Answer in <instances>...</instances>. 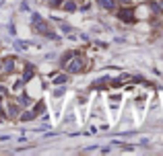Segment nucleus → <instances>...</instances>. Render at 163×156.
<instances>
[{"mask_svg": "<svg viewBox=\"0 0 163 156\" xmlns=\"http://www.w3.org/2000/svg\"><path fill=\"white\" fill-rule=\"evenodd\" d=\"M31 25H33L35 29L39 31L41 35H50V37H54V35L50 33V27H47L46 23H44V19H41V14H37V12H33L31 14Z\"/></svg>", "mask_w": 163, "mask_h": 156, "instance_id": "obj_1", "label": "nucleus"}, {"mask_svg": "<svg viewBox=\"0 0 163 156\" xmlns=\"http://www.w3.org/2000/svg\"><path fill=\"white\" fill-rule=\"evenodd\" d=\"M83 70V60L81 58H72L68 64V72L70 74H77V72H81Z\"/></svg>", "mask_w": 163, "mask_h": 156, "instance_id": "obj_2", "label": "nucleus"}, {"mask_svg": "<svg viewBox=\"0 0 163 156\" xmlns=\"http://www.w3.org/2000/svg\"><path fill=\"white\" fill-rule=\"evenodd\" d=\"M15 47L17 49H29V47H33L31 41H15Z\"/></svg>", "mask_w": 163, "mask_h": 156, "instance_id": "obj_3", "label": "nucleus"}, {"mask_svg": "<svg viewBox=\"0 0 163 156\" xmlns=\"http://www.w3.org/2000/svg\"><path fill=\"white\" fill-rule=\"evenodd\" d=\"M97 2H99L103 8H107V11H112V8L116 6V2H114V0H97Z\"/></svg>", "mask_w": 163, "mask_h": 156, "instance_id": "obj_4", "label": "nucleus"}, {"mask_svg": "<svg viewBox=\"0 0 163 156\" xmlns=\"http://www.w3.org/2000/svg\"><path fill=\"white\" fill-rule=\"evenodd\" d=\"M66 80H68V78L64 76V74H58V76L54 78V84H66Z\"/></svg>", "mask_w": 163, "mask_h": 156, "instance_id": "obj_5", "label": "nucleus"}, {"mask_svg": "<svg viewBox=\"0 0 163 156\" xmlns=\"http://www.w3.org/2000/svg\"><path fill=\"white\" fill-rule=\"evenodd\" d=\"M64 8H66V11H68V12H72V11H74V8H77V4H74L72 0H66V2H64Z\"/></svg>", "mask_w": 163, "mask_h": 156, "instance_id": "obj_6", "label": "nucleus"}, {"mask_svg": "<svg viewBox=\"0 0 163 156\" xmlns=\"http://www.w3.org/2000/svg\"><path fill=\"white\" fill-rule=\"evenodd\" d=\"M35 113H25V115H21V121H29V119H33Z\"/></svg>", "mask_w": 163, "mask_h": 156, "instance_id": "obj_7", "label": "nucleus"}, {"mask_svg": "<svg viewBox=\"0 0 163 156\" xmlns=\"http://www.w3.org/2000/svg\"><path fill=\"white\" fill-rule=\"evenodd\" d=\"M31 74H33V68H31V66H27V70H25V78H23V80H29V76H31Z\"/></svg>", "mask_w": 163, "mask_h": 156, "instance_id": "obj_8", "label": "nucleus"}, {"mask_svg": "<svg viewBox=\"0 0 163 156\" xmlns=\"http://www.w3.org/2000/svg\"><path fill=\"white\" fill-rule=\"evenodd\" d=\"M4 68H6V70H8V72H11L12 68H15V64H12V60H6V66H4Z\"/></svg>", "mask_w": 163, "mask_h": 156, "instance_id": "obj_9", "label": "nucleus"}, {"mask_svg": "<svg viewBox=\"0 0 163 156\" xmlns=\"http://www.w3.org/2000/svg\"><path fill=\"white\" fill-rule=\"evenodd\" d=\"M8 111H11V115H17V113H19V109H17L15 105H11V107H8Z\"/></svg>", "mask_w": 163, "mask_h": 156, "instance_id": "obj_10", "label": "nucleus"}, {"mask_svg": "<svg viewBox=\"0 0 163 156\" xmlns=\"http://www.w3.org/2000/svg\"><path fill=\"white\" fill-rule=\"evenodd\" d=\"M19 101H21V105H29V99H27V97H21Z\"/></svg>", "mask_w": 163, "mask_h": 156, "instance_id": "obj_11", "label": "nucleus"}, {"mask_svg": "<svg viewBox=\"0 0 163 156\" xmlns=\"http://www.w3.org/2000/svg\"><path fill=\"white\" fill-rule=\"evenodd\" d=\"M62 92H64V89H58L56 92H54V97H62Z\"/></svg>", "mask_w": 163, "mask_h": 156, "instance_id": "obj_12", "label": "nucleus"}, {"mask_svg": "<svg viewBox=\"0 0 163 156\" xmlns=\"http://www.w3.org/2000/svg\"><path fill=\"white\" fill-rule=\"evenodd\" d=\"M60 2H62V0H50V4H52V6H58Z\"/></svg>", "mask_w": 163, "mask_h": 156, "instance_id": "obj_13", "label": "nucleus"}, {"mask_svg": "<svg viewBox=\"0 0 163 156\" xmlns=\"http://www.w3.org/2000/svg\"><path fill=\"white\" fill-rule=\"evenodd\" d=\"M159 8H161V11H163V0H159Z\"/></svg>", "mask_w": 163, "mask_h": 156, "instance_id": "obj_14", "label": "nucleus"}, {"mask_svg": "<svg viewBox=\"0 0 163 156\" xmlns=\"http://www.w3.org/2000/svg\"><path fill=\"white\" fill-rule=\"evenodd\" d=\"M0 70H2V64H0Z\"/></svg>", "mask_w": 163, "mask_h": 156, "instance_id": "obj_15", "label": "nucleus"}]
</instances>
